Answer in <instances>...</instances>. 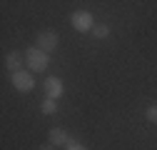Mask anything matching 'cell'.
Returning <instances> with one entry per match:
<instances>
[{
  "label": "cell",
  "instance_id": "6da1fadb",
  "mask_svg": "<svg viewBox=\"0 0 157 150\" xmlns=\"http://www.w3.org/2000/svg\"><path fill=\"white\" fill-rule=\"evenodd\" d=\"M25 65H28L30 73H43V70H48V65H50V55L43 53L37 45H33V48L25 50Z\"/></svg>",
  "mask_w": 157,
  "mask_h": 150
},
{
  "label": "cell",
  "instance_id": "7a4b0ae2",
  "mask_svg": "<svg viewBox=\"0 0 157 150\" xmlns=\"http://www.w3.org/2000/svg\"><path fill=\"white\" fill-rule=\"evenodd\" d=\"M70 25L77 30V33H92V28L97 25L95 23V15L90 10H75L70 15Z\"/></svg>",
  "mask_w": 157,
  "mask_h": 150
},
{
  "label": "cell",
  "instance_id": "3957f363",
  "mask_svg": "<svg viewBox=\"0 0 157 150\" xmlns=\"http://www.w3.org/2000/svg\"><path fill=\"white\" fill-rule=\"evenodd\" d=\"M35 45L40 48L43 53L52 55V53L57 50V45H60V35H57L55 30H40V33H37V38H35Z\"/></svg>",
  "mask_w": 157,
  "mask_h": 150
},
{
  "label": "cell",
  "instance_id": "277c9868",
  "mask_svg": "<svg viewBox=\"0 0 157 150\" xmlns=\"http://www.w3.org/2000/svg\"><path fill=\"white\" fill-rule=\"evenodd\" d=\"M10 83L17 93H33L35 90V78L30 70H20V73H13L10 75Z\"/></svg>",
  "mask_w": 157,
  "mask_h": 150
},
{
  "label": "cell",
  "instance_id": "5b68a950",
  "mask_svg": "<svg viewBox=\"0 0 157 150\" xmlns=\"http://www.w3.org/2000/svg\"><path fill=\"white\" fill-rule=\"evenodd\" d=\"M43 90H45V98L60 100L63 93H65V83H63V78H57V75H50V78H45V83H43Z\"/></svg>",
  "mask_w": 157,
  "mask_h": 150
},
{
  "label": "cell",
  "instance_id": "8992f818",
  "mask_svg": "<svg viewBox=\"0 0 157 150\" xmlns=\"http://www.w3.org/2000/svg\"><path fill=\"white\" fill-rule=\"evenodd\" d=\"M5 68H8L10 73H20V70H25V53H20V50H10V53L5 55Z\"/></svg>",
  "mask_w": 157,
  "mask_h": 150
},
{
  "label": "cell",
  "instance_id": "52a82bcc",
  "mask_svg": "<svg viewBox=\"0 0 157 150\" xmlns=\"http://www.w3.org/2000/svg\"><path fill=\"white\" fill-rule=\"evenodd\" d=\"M70 140H72V138L67 135V130H63V128H50V133H48V143H50V145H55V148L65 145V148H67Z\"/></svg>",
  "mask_w": 157,
  "mask_h": 150
},
{
  "label": "cell",
  "instance_id": "ba28073f",
  "mask_svg": "<svg viewBox=\"0 0 157 150\" xmlns=\"http://www.w3.org/2000/svg\"><path fill=\"white\" fill-rule=\"evenodd\" d=\"M110 33H112V28L107 23H97L92 28V38H95V40H105V38H110Z\"/></svg>",
  "mask_w": 157,
  "mask_h": 150
},
{
  "label": "cell",
  "instance_id": "9c48e42d",
  "mask_svg": "<svg viewBox=\"0 0 157 150\" xmlns=\"http://www.w3.org/2000/svg\"><path fill=\"white\" fill-rule=\"evenodd\" d=\"M40 110H43V115H55V112H57V100L45 98V100L40 103Z\"/></svg>",
  "mask_w": 157,
  "mask_h": 150
},
{
  "label": "cell",
  "instance_id": "30bf717a",
  "mask_svg": "<svg viewBox=\"0 0 157 150\" xmlns=\"http://www.w3.org/2000/svg\"><path fill=\"white\" fill-rule=\"evenodd\" d=\"M145 120H147L150 125H157V103L147 105V110H145Z\"/></svg>",
  "mask_w": 157,
  "mask_h": 150
},
{
  "label": "cell",
  "instance_id": "8fae6325",
  "mask_svg": "<svg viewBox=\"0 0 157 150\" xmlns=\"http://www.w3.org/2000/svg\"><path fill=\"white\" fill-rule=\"evenodd\" d=\"M65 150H90V148H87L85 143H80V140H70Z\"/></svg>",
  "mask_w": 157,
  "mask_h": 150
},
{
  "label": "cell",
  "instance_id": "7c38bea8",
  "mask_svg": "<svg viewBox=\"0 0 157 150\" xmlns=\"http://www.w3.org/2000/svg\"><path fill=\"white\" fill-rule=\"evenodd\" d=\"M40 150H57V148H55V145H50V143H48V145H43V148H40Z\"/></svg>",
  "mask_w": 157,
  "mask_h": 150
}]
</instances>
